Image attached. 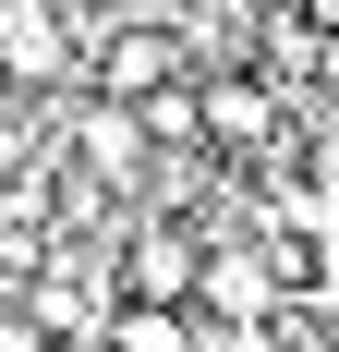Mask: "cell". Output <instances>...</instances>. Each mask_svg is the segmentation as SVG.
<instances>
[{
  "label": "cell",
  "mask_w": 339,
  "mask_h": 352,
  "mask_svg": "<svg viewBox=\"0 0 339 352\" xmlns=\"http://www.w3.org/2000/svg\"><path fill=\"white\" fill-rule=\"evenodd\" d=\"M0 73L12 85H85V36L61 0H0Z\"/></svg>",
  "instance_id": "1"
},
{
  "label": "cell",
  "mask_w": 339,
  "mask_h": 352,
  "mask_svg": "<svg viewBox=\"0 0 339 352\" xmlns=\"http://www.w3.org/2000/svg\"><path fill=\"white\" fill-rule=\"evenodd\" d=\"M97 352H206V304H145V292H121V316H109Z\"/></svg>",
  "instance_id": "2"
},
{
  "label": "cell",
  "mask_w": 339,
  "mask_h": 352,
  "mask_svg": "<svg viewBox=\"0 0 339 352\" xmlns=\"http://www.w3.org/2000/svg\"><path fill=\"white\" fill-rule=\"evenodd\" d=\"M145 122H158V146H206V73H170L145 98Z\"/></svg>",
  "instance_id": "3"
}]
</instances>
